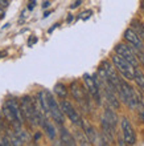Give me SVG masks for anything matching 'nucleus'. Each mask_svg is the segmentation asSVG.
Masks as SVG:
<instances>
[{
  "label": "nucleus",
  "mask_w": 144,
  "mask_h": 146,
  "mask_svg": "<svg viewBox=\"0 0 144 146\" xmlns=\"http://www.w3.org/2000/svg\"><path fill=\"white\" fill-rule=\"evenodd\" d=\"M20 105H21V110H23V114L25 117V121H29L32 126L41 125L42 119H44L41 115V111L37 110L33 100L29 96H24Z\"/></svg>",
  "instance_id": "obj_1"
},
{
  "label": "nucleus",
  "mask_w": 144,
  "mask_h": 146,
  "mask_svg": "<svg viewBox=\"0 0 144 146\" xmlns=\"http://www.w3.org/2000/svg\"><path fill=\"white\" fill-rule=\"evenodd\" d=\"M111 60H112V64L115 65L116 70L124 77L126 80H133L135 66H133L128 60H126L124 57H122L120 54H118V53H115L114 56L111 57Z\"/></svg>",
  "instance_id": "obj_2"
},
{
  "label": "nucleus",
  "mask_w": 144,
  "mask_h": 146,
  "mask_svg": "<svg viewBox=\"0 0 144 146\" xmlns=\"http://www.w3.org/2000/svg\"><path fill=\"white\" fill-rule=\"evenodd\" d=\"M119 96H120L122 101H123L127 106H130L131 109L136 108V105H137L136 94H135V92H133V89L123 80L120 81V90H119Z\"/></svg>",
  "instance_id": "obj_3"
},
{
  "label": "nucleus",
  "mask_w": 144,
  "mask_h": 146,
  "mask_svg": "<svg viewBox=\"0 0 144 146\" xmlns=\"http://www.w3.org/2000/svg\"><path fill=\"white\" fill-rule=\"evenodd\" d=\"M101 68H102L103 70H105V73H106V77L108 78V81H110L111 84L115 86V89H116L118 94H119V90H120V81L122 78L119 76H118L116 73V68H115L114 64H111L110 61H103L102 65H101Z\"/></svg>",
  "instance_id": "obj_4"
},
{
  "label": "nucleus",
  "mask_w": 144,
  "mask_h": 146,
  "mask_svg": "<svg viewBox=\"0 0 144 146\" xmlns=\"http://www.w3.org/2000/svg\"><path fill=\"white\" fill-rule=\"evenodd\" d=\"M60 105H61L62 111H64V114L66 115L74 125H77V126H82V118H81V114L78 113V110H77V109L74 108L68 100H62Z\"/></svg>",
  "instance_id": "obj_5"
},
{
  "label": "nucleus",
  "mask_w": 144,
  "mask_h": 146,
  "mask_svg": "<svg viewBox=\"0 0 144 146\" xmlns=\"http://www.w3.org/2000/svg\"><path fill=\"white\" fill-rule=\"evenodd\" d=\"M70 90H72L73 97L80 102V105L85 109V111H89V100H87V96H86V90H85L77 81L72 82V85H70Z\"/></svg>",
  "instance_id": "obj_6"
},
{
  "label": "nucleus",
  "mask_w": 144,
  "mask_h": 146,
  "mask_svg": "<svg viewBox=\"0 0 144 146\" xmlns=\"http://www.w3.org/2000/svg\"><path fill=\"white\" fill-rule=\"evenodd\" d=\"M46 92V97H48V101H49V109H50V115L53 117V119L56 121L57 123H60V125H62L65 121V117H64V111H62V109H61V105L57 104V101L54 100V97L52 96V93L48 92V90H45Z\"/></svg>",
  "instance_id": "obj_7"
},
{
  "label": "nucleus",
  "mask_w": 144,
  "mask_h": 146,
  "mask_svg": "<svg viewBox=\"0 0 144 146\" xmlns=\"http://www.w3.org/2000/svg\"><path fill=\"white\" fill-rule=\"evenodd\" d=\"M84 82H85V85H86L87 92L94 97V100L97 101L98 104H101V90H99L101 86H99V82H98V80H97V77L93 78L90 74L86 73V74H84Z\"/></svg>",
  "instance_id": "obj_8"
},
{
  "label": "nucleus",
  "mask_w": 144,
  "mask_h": 146,
  "mask_svg": "<svg viewBox=\"0 0 144 146\" xmlns=\"http://www.w3.org/2000/svg\"><path fill=\"white\" fill-rule=\"evenodd\" d=\"M115 53L120 54L122 57H124L126 60H128L133 66H137V57L135 52L132 50V46L127 45V44H116L115 46Z\"/></svg>",
  "instance_id": "obj_9"
},
{
  "label": "nucleus",
  "mask_w": 144,
  "mask_h": 146,
  "mask_svg": "<svg viewBox=\"0 0 144 146\" xmlns=\"http://www.w3.org/2000/svg\"><path fill=\"white\" fill-rule=\"evenodd\" d=\"M122 126V131H123V138H124L126 143L127 145H133L136 142V135H135V131H133V127L131 125L127 118H123L120 122Z\"/></svg>",
  "instance_id": "obj_10"
},
{
  "label": "nucleus",
  "mask_w": 144,
  "mask_h": 146,
  "mask_svg": "<svg viewBox=\"0 0 144 146\" xmlns=\"http://www.w3.org/2000/svg\"><path fill=\"white\" fill-rule=\"evenodd\" d=\"M124 38L127 41L131 44L132 48L137 50H143L144 49V42H143V38L140 36L137 35V32H135L132 28H128V29H126L124 32Z\"/></svg>",
  "instance_id": "obj_11"
},
{
  "label": "nucleus",
  "mask_w": 144,
  "mask_h": 146,
  "mask_svg": "<svg viewBox=\"0 0 144 146\" xmlns=\"http://www.w3.org/2000/svg\"><path fill=\"white\" fill-rule=\"evenodd\" d=\"M5 104H7L8 106H9V109L12 110V113H13V115H15L16 121L23 125L24 121H25V117H24L23 110H21V105L17 104V101L13 100V98H12V100H8Z\"/></svg>",
  "instance_id": "obj_12"
},
{
  "label": "nucleus",
  "mask_w": 144,
  "mask_h": 146,
  "mask_svg": "<svg viewBox=\"0 0 144 146\" xmlns=\"http://www.w3.org/2000/svg\"><path fill=\"white\" fill-rule=\"evenodd\" d=\"M60 137H61V143L66 146H76L77 145V139L70 134V131L65 127H61L60 130Z\"/></svg>",
  "instance_id": "obj_13"
},
{
  "label": "nucleus",
  "mask_w": 144,
  "mask_h": 146,
  "mask_svg": "<svg viewBox=\"0 0 144 146\" xmlns=\"http://www.w3.org/2000/svg\"><path fill=\"white\" fill-rule=\"evenodd\" d=\"M82 127H84V133L89 138L90 143H95V141H97V131L94 130V127L91 126L87 121H85V119H82Z\"/></svg>",
  "instance_id": "obj_14"
},
{
  "label": "nucleus",
  "mask_w": 144,
  "mask_h": 146,
  "mask_svg": "<svg viewBox=\"0 0 144 146\" xmlns=\"http://www.w3.org/2000/svg\"><path fill=\"white\" fill-rule=\"evenodd\" d=\"M37 98H38V102H40V106H41V111H42V113H45V114H50L49 101H48V97H46V92H45V90L38 92Z\"/></svg>",
  "instance_id": "obj_15"
},
{
  "label": "nucleus",
  "mask_w": 144,
  "mask_h": 146,
  "mask_svg": "<svg viewBox=\"0 0 144 146\" xmlns=\"http://www.w3.org/2000/svg\"><path fill=\"white\" fill-rule=\"evenodd\" d=\"M41 126L44 127V131H45L46 134H48V137H49L50 139H54V138H56V127H54V125L50 122L49 119H46V118L42 119Z\"/></svg>",
  "instance_id": "obj_16"
},
{
  "label": "nucleus",
  "mask_w": 144,
  "mask_h": 146,
  "mask_svg": "<svg viewBox=\"0 0 144 146\" xmlns=\"http://www.w3.org/2000/svg\"><path fill=\"white\" fill-rule=\"evenodd\" d=\"M103 118L106 119L107 122H110L112 126H116V123H118V117L116 114H115L114 111L111 110V109L107 108L106 110H105V114H103Z\"/></svg>",
  "instance_id": "obj_17"
},
{
  "label": "nucleus",
  "mask_w": 144,
  "mask_h": 146,
  "mask_svg": "<svg viewBox=\"0 0 144 146\" xmlns=\"http://www.w3.org/2000/svg\"><path fill=\"white\" fill-rule=\"evenodd\" d=\"M53 89H54V93H56L58 97H61V98H66V97H68V88H66L64 84L58 82V84L54 85Z\"/></svg>",
  "instance_id": "obj_18"
},
{
  "label": "nucleus",
  "mask_w": 144,
  "mask_h": 146,
  "mask_svg": "<svg viewBox=\"0 0 144 146\" xmlns=\"http://www.w3.org/2000/svg\"><path fill=\"white\" fill-rule=\"evenodd\" d=\"M133 80L136 81L137 86H139L141 90H144V74L139 68H136V66H135V76H133Z\"/></svg>",
  "instance_id": "obj_19"
},
{
  "label": "nucleus",
  "mask_w": 144,
  "mask_h": 146,
  "mask_svg": "<svg viewBox=\"0 0 144 146\" xmlns=\"http://www.w3.org/2000/svg\"><path fill=\"white\" fill-rule=\"evenodd\" d=\"M7 137L9 138V141H11V143L12 145H17V146H21L23 145V141H21V138H20L19 135L16 134V133H12L11 130H8V133H7Z\"/></svg>",
  "instance_id": "obj_20"
},
{
  "label": "nucleus",
  "mask_w": 144,
  "mask_h": 146,
  "mask_svg": "<svg viewBox=\"0 0 144 146\" xmlns=\"http://www.w3.org/2000/svg\"><path fill=\"white\" fill-rule=\"evenodd\" d=\"M16 134L21 138V141H23V142H28V141L30 139V137L28 135V133L25 130H23V129H21V126L16 127Z\"/></svg>",
  "instance_id": "obj_21"
},
{
  "label": "nucleus",
  "mask_w": 144,
  "mask_h": 146,
  "mask_svg": "<svg viewBox=\"0 0 144 146\" xmlns=\"http://www.w3.org/2000/svg\"><path fill=\"white\" fill-rule=\"evenodd\" d=\"M77 141H78V143H80V145H90L89 138L86 137V134L84 135V133H82V131H77Z\"/></svg>",
  "instance_id": "obj_22"
},
{
  "label": "nucleus",
  "mask_w": 144,
  "mask_h": 146,
  "mask_svg": "<svg viewBox=\"0 0 144 146\" xmlns=\"http://www.w3.org/2000/svg\"><path fill=\"white\" fill-rule=\"evenodd\" d=\"M132 25H133V28L137 31V35H139L144 40V27H143V25H141L139 21H135V20L132 21Z\"/></svg>",
  "instance_id": "obj_23"
},
{
  "label": "nucleus",
  "mask_w": 144,
  "mask_h": 146,
  "mask_svg": "<svg viewBox=\"0 0 144 146\" xmlns=\"http://www.w3.org/2000/svg\"><path fill=\"white\" fill-rule=\"evenodd\" d=\"M90 15H91V12H90V11H86V12H84V13H82V16H81V19L86 20V19H89V17H90Z\"/></svg>",
  "instance_id": "obj_24"
},
{
  "label": "nucleus",
  "mask_w": 144,
  "mask_h": 146,
  "mask_svg": "<svg viewBox=\"0 0 144 146\" xmlns=\"http://www.w3.org/2000/svg\"><path fill=\"white\" fill-rule=\"evenodd\" d=\"M0 5L3 8H7L9 5V0H0Z\"/></svg>",
  "instance_id": "obj_25"
},
{
  "label": "nucleus",
  "mask_w": 144,
  "mask_h": 146,
  "mask_svg": "<svg viewBox=\"0 0 144 146\" xmlns=\"http://www.w3.org/2000/svg\"><path fill=\"white\" fill-rule=\"evenodd\" d=\"M80 4H81V0H77V1H74V3L70 5V8H72V9H73V8H77L78 5H80Z\"/></svg>",
  "instance_id": "obj_26"
},
{
  "label": "nucleus",
  "mask_w": 144,
  "mask_h": 146,
  "mask_svg": "<svg viewBox=\"0 0 144 146\" xmlns=\"http://www.w3.org/2000/svg\"><path fill=\"white\" fill-rule=\"evenodd\" d=\"M137 54H139V57H140L141 62H143V65H144V53H143V50H139V52H137Z\"/></svg>",
  "instance_id": "obj_27"
},
{
  "label": "nucleus",
  "mask_w": 144,
  "mask_h": 146,
  "mask_svg": "<svg viewBox=\"0 0 144 146\" xmlns=\"http://www.w3.org/2000/svg\"><path fill=\"white\" fill-rule=\"evenodd\" d=\"M28 8H29V9H33V8H34V0H30V3H29V5H28Z\"/></svg>",
  "instance_id": "obj_28"
},
{
  "label": "nucleus",
  "mask_w": 144,
  "mask_h": 146,
  "mask_svg": "<svg viewBox=\"0 0 144 146\" xmlns=\"http://www.w3.org/2000/svg\"><path fill=\"white\" fill-rule=\"evenodd\" d=\"M4 17V8L0 5V19H3Z\"/></svg>",
  "instance_id": "obj_29"
},
{
  "label": "nucleus",
  "mask_w": 144,
  "mask_h": 146,
  "mask_svg": "<svg viewBox=\"0 0 144 146\" xmlns=\"http://www.w3.org/2000/svg\"><path fill=\"white\" fill-rule=\"evenodd\" d=\"M49 5H50V3H49V1H45V3L42 4V8H48V7H49Z\"/></svg>",
  "instance_id": "obj_30"
},
{
  "label": "nucleus",
  "mask_w": 144,
  "mask_h": 146,
  "mask_svg": "<svg viewBox=\"0 0 144 146\" xmlns=\"http://www.w3.org/2000/svg\"><path fill=\"white\" fill-rule=\"evenodd\" d=\"M49 15H50V12H45V13H44V17H48Z\"/></svg>",
  "instance_id": "obj_31"
},
{
  "label": "nucleus",
  "mask_w": 144,
  "mask_h": 146,
  "mask_svg": "<svg viewBox=\"0 0 144 146\" xmlns=\"http://www.w3.org/2000/svg\"><path fill=\"white\" fill-rule=\"evenodd\" d=\"M141 9L144 11V1H141Z\"/></svg>",
  "instance_id": "obj_32"
}]
</instances>
